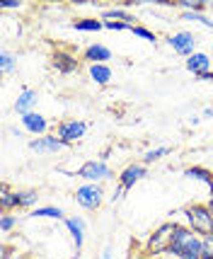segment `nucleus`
I'll use <instances>...</instances> for the list:
<instances>
[{
  "label": "nucleus",
  "instance_id": "obj_9",
  "mask_svg": "<svg viewBox=\"0 0 213 259\" xmlns=\"http://www.w3.org/2000/svg\"><path fill=\"white\" fill-rule=\"evenodd\" d=\"M141 177H146V167H143V165H129V167L121 172V177H119V180H121V189L123 192L131 189Z\"/></svg>",
  "mask_w": 213,
  "mask_h": 259
},
{
  "label": "nucleus",
  "instance_id": "obj_6",
  "mask_svg": "<svg viewBox=\"0 0 213 259\" xmlns=\"http://www.w3.org/2000/svg\"><path fill=\"white\" fill-rule=\"evenodd\" d=\"M169 46H172L177 54H182V56H194L196 41H194V34L191 32H177L169 36Z\"/></svg>",
  "mask_w": 213,
  "mask_h": 259
},
{
  "label": "nucleus",
  "instance_id": "obj_11",
  "mask_svg": "<svg viewBox=\"0 0 213 259\" xmlns=\"http://www.w3.org/2000/svg\"><path fill=\"white\" fill-rule=\"evenodd\" d=\"M29 146H32V150H49V153H56V150H61V148L68 146V143H63V141L56 138V136H46V138H36V141H32Z\"/></svg>",
  "mask_w": 213,
  "mask_h": 259
},
{
  "label": "nucleus",
  "instance_id": "obj_8",
  "mask_svg": "<svg viewBox=\"0 0 213 259\" xmlns=\"http://www.w3.org/2000/svg\"><path fill=\"white\" fill-rule=\"evenodd\" d=\"M172 233H175V226H162L160 230H157L155 235H153V240H150V249L153 252H162V249L169 247V240H172Z\"/></svg>",
  "mask_w": 213,
  "mask_h": 259
},
{
  "label": "nucleus",
  "instance_id": "obj_15",
  "mask_svg": "<svg viewBox=\"0 0 213 259\" xmlns=\"http://www.w3.org/2000/svg\"><path fill=\"white\" fill-rule=\"evenodd\" d=\"M54 66H56L61 73H73V70L78 68V61H75V56H70V54L56 51V56H54Z\"/></svg>",
  "mask_w": 213,
  "mask_h": 259
},
{
  "label": "nucleus",
  "instance_id": "obj_12",
  "mask_svg": "<svg viewBox=\"0 0 213 259\" xmlns=\"http://www.w3.org/2000/svg\"><path fill=\"white\" fill-rule=\"evenodd\" d=\"M36 104V92L34 90H22V95L17 97V102H15V112L17 114H29L32 112V107Z\"/></svg>",
  "mask_w": 213,
  "mask_h": 259
},
{
  "label": "nucleus",
  "instance_id": "obj_24",
  "mask_svg": "<svg viewBox=\"0 0 213 259\" xmlns=\"http://www.w3.org/2000/svg\"><path fill=\"white\" fill-rule=\"evenodd\" d=\"M169 153V148H155V150H148L146 153V162H153V160H157V158H162V155H167Z\"/></svg>",
  "mask_w": 213,
  "mask_h": 259
},
{
  "label": "nucleus",
  "instance_id": "obj_18",
  "mask_svg": "<svg viewBox=\"0 0 213 259\" xmlns=\"http://www.w3.org/2000/svg\"><path fill=\"white\" fill-rule=\"evenodd\" d=\"M104 17H107V20H116V22L134 24V15H131V12H126V10H121V8H109V10H104Z\"/></svg>",
  "mask_w": 213,
  "mask_h": 259
},
{
  "label": "nucleus",
  "instance_id": "obj_1",
  "mask_svg": "<svg viewBox=\"0 0 213 259\" xmlns=\"http://www.w3.org/2000/svg\"><path fill=\"white\" fill-rule=\"evenodd\" d=\"M201 247H203V242L196 235H191V230L175 228L172 240H169V247L165 252L177 254L182 259H201Z\"/></svg>",
  "mask_w": 213,
  "mask_h": 259
},
{
  "label": "nucleus",
  "instance_id": "obj_28",
  "mask_svg": "<svg viewBox=\"0 0 213 259\" xmlns=\"http://www.w3.org/2000/svg\"><path fill=\"white\" fill-rule=\"evenodd\" d=\"M199 78H201V80H211V82H213V70H206V73H201Z\"/></svg>",
  "mask_w": 213,
  "mask_h": 259
},
{
  "label": "nucleus",
  "instance_id": "obj_27",
  "mask_svg": "<svg viewBox=\"0 0 213 259\" xmlns=\"http://www.w3.org/2000/svg\"><path fill=\"white\" fill-rule=\"evenodd\" d=\"M17 223V218L15 215H3V221H0V228H3V233H8L12 226Z\"/></svg>",
  "mask_w": 213,
  "mask_h": 259
},
{
  "label": "nucleus",
  "instance_id": "obj_13",
  "mask_svg": "<svg viewBox=\"0 0 213 259\" xmlns=\"http://www.w3.org/2000/svg\"><path fill=\"white\" fill-rule=\"evenodd\" d=\"M187 68H189L191 73L201 75V73H206L211 68V58L206 56V54H194V56L187 58Z\"/></svg>",
  "mask_w": 213,
  "mask_h": 259
},
{
  "label": "nucleus",
  "instance_id": "obj_25",
  "mask_svg": "<svg viewBox=\"0 0 213 259\" xmlns=\"http://www.w3.org/2000/svg\"><path fill=\"white\" fill-rule=\"evenodd\" d=\"M12 66H15V61H12V56L8 54V51H3V54H0V68H3V70L8 73V70H12Z\"/></svg>",
  "mask_w": 213,
  "mask_h": 259
},
{
  "label": "nucleus",
  "instance_id": "obj_10",
  "mask_svg": "<svg viewBox=\"0 0 213 259\" xmlns=\"http://www.w3.org/2000/svg\"><path fill=\"white\" fill-rule=\"evenodd\" d=\"M22 126L27 128V131H32V134H44L46 128H49V121H46L41 114L29 112V114H24L22 116Z\"/></svg>",
  "mask_w": 213,
  "mask_h": 259
},
{
  "label": "nucleus",
  "instance_id": "obj_22",
  "mask_svg": "<svg viewBox=\"0 0 213 259\" xmlns=\"http://www.w3.org/2000/svg\"><path fill=\"white\" fill-rule=\"evenodd\" d=\"M180 5L184 8V12H203V8H206L203 0H182Z\"/></svg>",
  "mask_w": 213,
  "mask_h": 259
},
{
  "label": "nucleus",
  "instance_id": "obj_5",
  "mask_svg": "<svg viewBox=\"0 0 213 259\" xmlns=\"http://www.w3.org/2000/svg\"><path fill=\"white\" fill-rule=\"evenodd\" d=\"M80 177H85L88 182H97V180H109L114 177L112 169L107 167V162H102V160H90V162H85L78 172Z\"/></svg>",
  "mask_w": 213,
  "mask_h": 259
},
{
  "label": "nucleus",
  "instance_id": "obj_19",
  "mask_svg": "<svg viewBox=\"0 0 213 259\" xmlns=\"http://www.w3.org/2000/svg\"><path fill=\"white\" fill-rule=\"evenodd\" d=\"M73 27H75V29H80V32H97V29H102V27H104V22H100V20L90 17V20H78V22H73Z\"/></svg>",
  "mask_w": 213,
  "mask_h": 259
},
{
  "label": "nucleus",
  "instance_id": "obj_29",
  "mask_svg": "<svg viewBox=\"0 0 213 259\" xmlns=\"http://www.w3.org/2000/svg\"><path fill=\"white\" fill-rule=\"evenodd\" d=\"M102 259H112V247L104 249V254H102Z\"/></svg>",
  "mask_w": 213,
  "mask_h": 259
},
{
  "label": "nucleus",
  "instance_id": "obj_7",
  "mask_svg": "<svg viewBox=\"0 0 213 259\" xmlns=\"http://www.w3.org/2000/svg\"><path fill=\"white\" fill-rule=\"evenodd\" d=\"M85 128L88 126L82 124V121H63V124H58V138L63 141V143H73V141H78V138H82V134H85Z\"/></svg>",
  "mask_w": 213,
  "mask_h": 259
},
{
  "label": "nucleus",
  "instance_id": "obj_14",
  "mask_svg": "<svg viewBox=\"0 0 213 259\" xmlns=\"http://www.w3.org/2000/svg\"><path fill=\"white\" fill-rule=\"evenodd\" d=\"M66 226L68 230L73 233V240H75V249L82 247V230H85V223H82V218H78V215H70V218H66Z\"/></svg>",
  "mask_w": 213,
  "mask_h": 259
},
{
  "label": "nucleus",
  "instance_id": "obj_17",
  "mask_svg": "<svg viewBox=\"0 0 213 259\" xmlns=\"http://www.w3.org/2000/svg\"><path fill=\"white\" fill-rule=\"evenodd\" d=\"M90 78L95 82H100V85H107V82H112V70H109V66H104V63H92Z\"/></svg>",
  "mask_w": 213,
  "mask_h": 259
},
{
  "label": "nucleus",
  "instance_id": "obj_21",
  "mask_svg": "<svg viewBox=\"0 0 213 259\" xmlns=\"http://www.w3.org/2000/svg\"><path fill=\"white\" fill-rule=\"evenodd\" d=\"M187 177H199V180H203L213 192V175L211 172H206V169H201V167H189L187 169Z\"/></svg>",
  "mask_w": 213,
  "mask_h": 259
},
{
  "label": "nucleus",
  "instance_id": "obj_20",
  "mask_svg": "<svg viewBox=\"0 0 213 259\" xmlns=\"http://www.w3.org/2000/svg\"><path fill=\"white\" fill-rule=\"evenodd\" d=\"M29 215H32V218H61L63 211L56 208V206H46V208H34Z\"/></svg>",
  "mask_w": 213,
  "mask_h": 259
},
{
  "label": "nucleus",
  "instance_id": "obj_26",
  "mask_svg": "<svg viewBox=\"0 0 213 259\" xmlns=\"http://www.w3.org/2000/svg\"><path fill=\"white\" fill-rule=\"evenodd\" d=\"M107 29H134V24L129 22H116V20H109V22H104Z\"/></svg>",
  "mask_w": 213,
  "mask_h": 259
},
{
  "label": "nucleus",
  "instance_id": "obj_31",
  "mask_svg": "<svg viewBox=\"0 0 213 259\" xmlns=\"http://www.w3.org/2000/svg\"><path fill=\"white\" fill-rule=\"evenodd\" d=\"M3 259H10V254H3ZM15 259H20V257H15Z\"/></svg>",
  "mask_w": 213,
  "mask_h": 259
},
{
  "label": "nucleus",
  "instance_id": "obj_16",
  "mask_svg": "<svg viewBox=\"0 0 213 259\" xmlns=\"http://www.w3.org/2000/svg\"><path fill=\"white\" fill-rule=\"evenodd\" d=\"M85 58L88 61H97V63H102V61H109L112 58V51L107 49V46H102V44H92L85 49Z\"/></svg>",
  "mask_w": 213,
  "mask_h": 259
},
{
  "label": "nucleus",
  "instance_id": "obj_30",
  "mask_svg": "<svg viewBox=\"0 0 213 259\" xmlns=\"http://www.w3.org/2000/svg\"><path fill=\"white\" fill-rule=\"evenodd\" d=\"M203 114H206V116H213V107H208V109H206Z\"/></svg>",
  "mask_w": 213,
  "mask_h": 259
},
{
  "label": "nucleus",
  "instance_id": "obj_2",
  "mask_svg": "<svg viewBox=\"0 0 213 259\" xmlns=\"http://www.w3.org/2000/svg\"><path fill=\"white\" fill-rule=\"evenodd\" d=\"M187 218H189L191 228L196 233H203V235H213V211L206 208V206H191L187 208Z\"/></svg>",
  "mask_w": 213,
  "mask_h": 259
},
{
  "label": "nucleus",
  "instance_id": "obj_23",
  "mask_svg": "<svg viewBox=\"0 0 213 259\" xmlns=\"http://www.w3.org/2000/svg\"><path fill=\"white\" fill-rule=\"evenodd\" d=\"M131 32H134L136 36H143V39H148V41H155V39H157L150 29H146V27H138V24H134V29H131Z\"/></svg>",
  "mask_w": 213,
  "mask_h": 259
},
{
  "label": "nucleus",
  "instance_id": "obj_3",
  "mask_svg": "<svg viewBox=\"0 0 213 259\" xmlns=\"http://www.w3.org/2000/svg\"><path fill=\"white\" fill-rule=\"evenodd\" d=\"M39 201V194L36 192H17V194H8V187L3 184V196H0V203L3 208H12V206H34Z\"/></svg>",
  "mask_w": 213,
  "mask_h": 259
},
{
  "label": "nucleus",
  "instance_id": "obj_4",
  "mask_svg": "<svg viewBox=\"0 0 213 259\" xmlns=\"http://www.w3.org/2000/svg\"><path fill=\"white\" fill-rule=\"evenodd\" d=\"M75 201H78L82 208H97L102 203V187L95 184V182L80 187L78 192H75Z\"/></svg>",
  "mask_w": 213,
  "mask_h": 259
}]
</instances>
